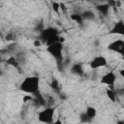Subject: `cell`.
Wrapping results in <instances>:
<instances>
[{
	"mask_svg": "<svg viewBox=\"0 0 124 124\" xmlns=\"http://www.w3.org/2000/svg\"><path fill=\"white\" fill-rule=\"evenodd\" d=\"M19 90L33 96L38 91H40V78L37 76L26 77L20 82Z\"/></svg>",
	"mask_w": 124,
	"mask_h": 124,
	"instance_id": "2",
	"label": "cell"
},
{
	"mask_svg": "<svg viewBox=\"0 0 124 124\" xmlns=\"http://www.w3.org/2000/svg\"><path fill=\"white\" fill-rule=\"evenodd\" d=\"M114 91L116 92L117 96H124V88H117Z\"/></svg>",
	"mask_w": 124,
	"mask_h": 124,
	"instance_id": "20",
	"label": "cell"
},
{
	"mask_svg": "<svg viewBox=\"0 0 124 124\" xmlns=\"http://www.w3.org/2000/svg\"><path fill=\"white\" fill-rule=\"evenodd\" d=\"M7 64L13 66L14 68L18 69L19 68V61L17 60V58H16L15 56H11L7 59Z\"/></svg>",
	"mask_w": 124,
	"mask_h": 124,
	"instance_id": "16",
	"label": "cell"
},
{
	"mask_svg": "<svg viewBox=\"0 0 124 124\" xmlns=\"http://www.w3.org/2000/svg\"><path fill=\"white\" fill-rule=\"evenodd\" d=\"M109 34H116L124 37V20L119 19L116 22H114L113 26L111 27L110 31L108 32Z\"/></svg>",
	"mask_w": 124,
	"mask_h": 124,
	"instance_id": "8",
	"label": "cell"
},
{
	"mask_svg": "<svg viewBox=\"0 0 124 124\" xmlns=\"http://www.w3.org/2000/svg\"><path fill=\"white\" fill-rule=\"evenodd\" d=\"M85 113H86L92 120H94L95 117L97 116V109H96L94 107H92V106H87V107H86V109H85Z\"/></svg>",
	"mask_w": 124,
	"mask_h": 124,
	"instance_id": "12",
	"label": "cell"
},
{
	"mask_svg": "<svg viewBox=\"0 0 124 124\" xmlns=\"http://www.w3.org/2000/svg\"><path fill=\"white\" fill-rule=\"evenodd\" d=\"M107 47L110 51L119 53L122 56V59L124 60V40L117 39L115 41H112L108 45Z\"/></svg>",
	"mask_w": 124,
	"mask_h": 124,
	"instance_id": "5",
	"label": "cell"
},
{
	"mask_svg": "<svg viewBox=\"0 0 124 124\" xmlns=\"http://www.w3.org/2000/svg\"><path fill=\"white\" fill-rule=\"evenodd\" d=\"M116 124H124V120H118L116 122Z\"/></svg>",
	"mask_w": 124,
	"mask_h": 124,
	"instance_id": "25",
	"label": "cell"
},
{
	"mask_svg": "<svg viewBox=\"0 0 124 124\" xmlns=\"http://www.w3.org/2000/svg\"><path fill=\"white\" fill-rule=\"evenodd\" d=\"M51 124H63V122H62V120L60 119V118H57L56 120H54Z\"/></svg>",
	"mask_w": 124,
	"mask_h": 124,
	"instance_id": "22",
	"label": "cell"
},
{
	"mask_svg": "<svg viewBox=\"0 0 124 124\" xmlns=\"http://www.w3.org/2000/svg\"><path fill=\"white\" fill-rule=\"evenodd\" d=\"M95 9L99 12V14H101L103 16H108L109 10H110V6L108 3H104V4H99L95 7Z\"/></svg>",
	"mask_w": 124,
	"mask_h": 124,
	"instance_id": "9",
	"label": "cell"
},
{
	"mask_svg": "<svg viewBox=\"0 0 124 124\" xmlns=\"http://www.w3.org/2000/svg\"><path fill=\"white\" fill-rule=\"evenodd\" d=\"M55 108L52 107H46L38 112V120L44 124H51L54 121Z\"/></svg>",
	"mask_w": 124,
	"mask_h": 124,
	"instance_id": "4",
	"label": "cell"
},
{
	"mask_svg": "<svg viewBox=\"0 0 124 124\" xmlns=\"http://www.w3.org/2000/svg\"><path fill=\"white\" fill-rule=\"evenodd\" d=\"M93 120L85 113V111H83V112H81L80 114H79V122L80 123H82V124H87V123H91Z\"/></svg>",
	"mask_w": 124,
	"mask_h": 124,
	"instance_id": "17",
	"label": "cell"
},
{
	"mask_svg": "<svg viewBox=\"0 0 124 124\" xmlns=\"http://www.w3.org/2000/svg\"><path fill=\"white\" fill-rule=\"evenodd\" d=\"M48 85H49V87L53 90V91H55V92H60V83H59V81L56 79V78H52L51 79V81L48 83Z\"/></svg>",
	"mask_w": 124,
	"mask_h": 124,
	"instance_id": "15",
	"label": "cell"
},
{
	"mask_svg": "<svg viewBox=\"0 0 124 124\" xmlns=\"http://www.w3.org/2000/svg\"><path fill=\"white\" fill-rule=\"evenodd\" d=\"M46 52H48L55 60L57 68L59 71L63 70L64 56H63V44L61 42H56L52 45L46 46Z\"/></svg>",
	"mask_w": 124,
	"mask_h": 124,
	"instance_id": "3",
	"label": "cell"
},
{
	"mask_svg": "<svg viewBox=\"0 0 124 124\" xmlns=\"http://www.w3.org/2000/svg\"><path fill=\"white\" fill-rule=\"evenodd\" d=\"M116 78H117L116 74H115L114 72H112V71H109V72H108L107 74H105V75L101 78L100 82H101L102 84H105V85L108 86V88L113 89V86H114V84H115Z\"/></svg>",
	"mask_w": 124,
	"mask_h": 124,
	"instance_id": "6",
	"label": "cell"
},
{
	"mask_svg": "<svg viewBox=\"0 0 124 124\" xmlns=\"http://www.w3.org/2000/svg\"><path fill=\"white\" fill-rule=\"evenodd\" d=\"M41 45H42V42H41L40 40L36 39V40L34 41V46H40Z\"/></svg>",
	"mask_w": 124,
	"mask_h": 124,
	"instance_id": "21",
	"label": "cell"
},
{
	"mask_svg": "<svg viewBox=\"0 0 124 124\" xmlns=\"http://www.w3.org/2000/svg\"><path fill=\"white\" fill-rule=\"evenodd\" d=\"M51 7H52V10L54 11V13H56V14L59 13V10H60V3H58V2H52V3H51Z\"/></svg>",
	"mask_w": 124,
	"mask_h": 124,
	"instance_id": "19",
	"label": "cell"
},
{
	"mask_svg": "<svg viewBox=\"0 0 124 124\" xmlns=\"http://www.w3.org/2000/svg\"><path fill=\"white\" fill-rule=\"evenodd\" d=\"M60 37L61 36H59V31L57 30V28L49 26L40 30L38 40H40L42 44H46L47 46L56 42H60Z\"/></svg>",
	"mask_w": 124,
	"mask_h": 124,
	"instance_id": "1",
	"label": "cell"
},
{
	"mask_svg": "<svg viewBox=\"0 0 124 124\" xmlns=\"http://www.w3.org/2000/svg\"><path fill=\"white\" fill-rule=\"evenodd\" d=\"M33 101L37 104V106H46V101L45 100L44 96L42 95V93L40 91H38L36 94L33 95Z\"/></svg>",
	"mask_w": 124,
	"mask_h": 124,
	"instance_id": "11",
	"label": "cell"
},
{
	"mask_svg": "<svg viewBox=\"0 0 124 124\" xmlns=\"http://www.w3.org/2000/svg\"><path fill=\"white\" fill-rule=\"evenodd\" d=\"M108 64V60L105 56L103 55H97L95 57H93L90 62H89V67L92 70H97L99 68H103L106 67Z\"/></svg>",
	"mask_w": 124,
	"mask_h": 124,
	"instance_id": "7",
	"label": "cell"
},
{
	"mask_svg": "<svg viewBox=\"0 0 124 124\" xmlns=\"http://www.w3.org/2000/svg\"><path fill=\"white\" fill-rule=\"evenodd\" d=\"M106 95L107 97L111 101V102H116L117 101V94L114 91V89H110V88H107L106 89Z\"/></svg>",
	"mask_w": 124,
	"mask_h": 124,
	"instance_id": "13",
	"label": "cell"
},
{
	"mask_svg": "<svg viewBox=\"0 0 124 124\" xmlns=\"http://www.w3.org/2000/svg\"><path fill=\"white\" fill-rule=\"evenodd\" d=\"M119 75H120V77H121V78H124V69L119 70Z\"/></svg>",
	"mask_w": 124,
	"mask_h": 124,
	"instance_id": "23",
	"label": "cell"
},
{
	"mask_svg": "<svg viewBox=\"0 0 124 124\" xmlns=\"http://www.w3.org/2000/svg\"><path fill=\"white\" fill-rule=\"evenodd\" d=\"M70 18H71L74 22L78 23V24H82V22H83V17H82V16H81V14H79V13L72 14V15L70 16Z\"/></svg>",
	"mask_w": 124,
	"mask_h": 124,
	"instance_id": "14",
	"label": "cell"
},
{
	"mask_svg": "<svg viewBox=\"0 0 124 124\" xmlns=\"http://www.w3.org/2000/svg\"><path fill=\"white\" fill-rule=\"evenodd\" d=\"M71 73L78 76V77H82L84 75V70L82 67V63H75L72 65L71 67Z\"/></svg>",
	"mask_w": 124,
	"mask_h": 124,
	"instance_id": "10",
	"label": "cell"
},
{
	"mask_svg": "<svg viewBox=\"0 0 124 124\" xmlns=\"http://www.w3.org/2000/svg\"><path fill=\"white\" fill-rule=\"evenodd\" d=\"M82 17H83V20H92L95 18V15L92 11H84L82 14H81Z\"/></svg>",
	"mask_w": 124,
	"mask_h": 124,
	"instance_id": "18",
	"label": "cell"
},
{
	"mask_svg": "<svg viewBox=\"0 0 124 124\" xmlns=\"http://www.w3.org/2000/svg\"><path fill=\"white\" fill-rule=\"evenodd\" d=\"M60 9H62V10H66V7H65V5L63 4V3H60Z\"/></svg>",
	"mask_w": 124,
	"mask_h": 124,
	"instance_id": "24",
	"label": "cell"
}]
</instances>
